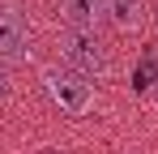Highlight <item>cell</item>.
I'll return each instance as SVG.
<instances>
[{
    "label": "cell",
    "mask_w": 158,
    "mask_h": 154,
    "mask_svg": "<svg viewBox=\"0 0 158 154\" xmlns=\"http://www.w3.org/2000/svg\"><path fill=\"white\" fill-rule=\"evenodd\" d=\"M154 77H158V64H154V51H150V56L141 60L137 77H132V86H137V90H150V86H154Z\"/></svg>",
    "instance_id": "obj_6"
},
{
    "label": "cell",
    "mask_w": 158,
    "mask_h": 154,
    "mask_svg": "<svg viewBox=\"0 0 158 154\" xmlns=\"http://www.w3.org/2000/svg\"><path fill=\"white\" fill-rule=\"evenodd\" d=\"M30 56V26L17 9H0V64Z\"/></svg>",
    "instance_id": "obj_3"
},
{
    "label": "cell",
    "mask_w": 158,
    "mask_h": 154,
    "mask_svg": "<svg viewBox=\"0 0 158 154\" xmlns=\"http://www.w3.org/2000/svg\"><path fill=\"white\" fill-rule=\"evenodd\" d=\"M9 90H13V86H9V73H4V64H0V103L9 99Z\"/></svg>",
    "instance_id": "obj_7"
},
{
    "label": "cell",
    "mask_w": 158,
    "mask_h": 154,
    "mask_svg": "<svg viewBox=\"0 0 158 154\" xmlns=\"http://www.w3.org/2000/svg\"><path fill=\"white\" fill-rule=\"evenodd\" d=\"M56 13L64 30H90L98 34V22L107 17V0H56Z\"/></svg>",
    "instance_id": "obj_4"
},
{
    "label": "cell",
    "mask_w": 158,
    "mask_h": 154,
    "mask_svg": "<svg viewBox=\"0 0 158 154\" xmlns=\"http://www.w3.org/2000/svg\"><path fill=\"white\" fill-rule=\"evenodd\" d=\"M60 60H64V69H73L77 77L85 81H94V77L107 73V64H111V56H107V43L98 34H90V30H60Z\"/></svg>",
    "instance_id": "obj_1"
},
{
    "label": "cell",
    "mask_w": 158,
    "mask_h": 154,
    "mask_svg": "<svg viewBox=\"0 0 158 154\" xmlns=\"http://www.w3.org/2000/svg\"><path fill=\"white\" fill-rule=\"evenodd\" d=\"M107 17L120 30H137L145 22V0H107Z\"/></svg>",
    "instance_id": "obj_5"
},
{
    "label": "cell",
    "mask_w": 158,
    "mask_h": 154,
    "mask_svg": "<svg viewBox=\"0 0 158 154\" xmlns=\"http://www.w3.org/2000/svg\"><path fill=\"white\" fill-rule=\"evenodd\" d=\"M43 86H47L52 103L64 116H85V111L94 107V86H90L85 77H77L73 69H60V64L43 69Z\"/></svg>",
    "instance_id": "obj_2"
}]
</instances>
